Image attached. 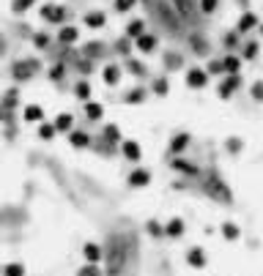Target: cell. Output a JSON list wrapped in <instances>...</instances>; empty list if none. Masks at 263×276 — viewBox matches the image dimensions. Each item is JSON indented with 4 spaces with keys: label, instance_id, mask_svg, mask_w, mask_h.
I'll return each mask as SVG.
<instances>
[{
    "label": "cell",
    "instance_id": "d590c367",
    "mask_svg": "<svg viewBox=\"0 0 263 276\" xmlns=\"http://www.w3.org/2000/svg\"><path fill=\"white\" fill-rule=\"evenodd\" d=\"M241 148H244L241 137H228V140H225V151H228V153H241Z\"/></svg>",
    "mask_w": 263,
    "mask_h": 276
},
{
    "label": "cell",
    "instance_id": "83f0119b",
    "mask_svg": "<svg viewBox=\"0 0 263 276\" xmlns=\"http://www.w3.org/2000/svg\"><path fill=\"white\" fill-rule=\"evenodd\" d=\"M159 17L165 19V22L170 25L173 30L178 28V22H181V19H178V14H175V11H173V6H162V9H159Z\"/></svg>",
    "mask_w": 263,
    "mask_h": 276
},
{
    "label": "cell",
    "instance_id": "d4e9b609",
    "mask_svg": "<svg viewBox=\"0 0 263 276\" xmlns=\"http://www.w3.org/2000/svg\"><path fill=\"white\" fill-rule=\"evenodd\" d=\"M91 93H93V87L88 79H80V82L74 85V96H77L80 102H91Z\"/></svg>",
    "mask_w": 263,
    "mask_h": 276
},
{
    "label": "cell",
    "instance_id": "3957f363",
    "mask_svg": "<svg viewBox=\"0 0 263 276\" xmlns=\"http://www.w3.org/2000/svg\"><path fill=\"white\" fill-rule=\"evenodd\" d=\"M184 82H186V87H192V90H203L208 85V74H206V69H200V66H192V69H186V74H184Z\"/></svg>",
    "mask_w": 263,
    "mask_h": 276
},
{
    "label": "cell",
    "instance_id": "30bf717a",
    "mask_svg": "<svg viewBox=\"0 0 263 276\" xmlns=\"http://www.w3.org/2000/svg\"><path fill=\"white\" fill-rule=\"evenodd\" d=\"M121 77H124V69H121V66H116V63H107L104 69H102V82H104L107 87H116V85L121 82Z\"/></svg>",
    "mask_w": 263,
    "mask_h": 276
},
{
    "label": "cell",
    "instance_id": "4dcf8cb0",
    "mask_svg": "<svg viewBox=\"0 0 263 276\" xmlns=\"http://www.w3.org/2000/svg\"><path fill=\"white\" fill-rule=\"evenodd\" d=\"M0 273H3V276H25V265H22V262H6Z\"/></svg>",
    "mask_w": 263,
    "mask_h": 276
},
{
    "label": "cell",
    "instance_id": "44dd1931",
    "mask_svg": "<svg viewBox=\"0 0 263 276\" xmlns=\"http://www.w3.org/2000/svg\"><path fill=\"white\" fill-rule=\"evenodd\" d=\"M186 262H190V265L192 268H203L206 265V252H203V249H200V246H195V249H190V252H186Z\"/></svg>",
    "mask_w": 263,
    "mask_h": 276
},
{
    "label": "cell",
    "instance_id": "9a60e30c",
    "mask_svg": "<svg viewBox=\"0 0 263 276\" xmlns=\"http://www.w3.org/2000/svg\"><path fill=\"white\" fill-rule=\"evenodd\" d=\"M69 145H71V148H77V151H83V148H91V134L74 129V131L69 134Z\"/></svg>",
    "mask_w": 263,
    "mask_h": 276
},
{
    "label": "cell",
    "instance_id": "bcb514c9",
    "mask_svg": "<svg viewBox=\"0 0 263 276\" xmlns=\"http://www.w3.org/2000/svg\"><path fill=\"white\" fill-rule=\"evenodd\" d=\"M167 66H181V58H175V55H170V58H167Z\"/></svg>",
    "mask_w": 263,
    "mask_h": 276
},
{
    "label": "cell",
    "instance_id": "f546056e",
    "mask_svg": "<svg viewBox=\"0 0 263 276\" xmlns=\"http://www.w3.org/2000/svg\"><path fill=\"white\" fill-rule=\"evenodd\" d=\"M258 52H260V44L258 41H247L244 47H241V58H244V60L258 58Z\"/></svg>",
    "mask_w": 263,
    "mask_h": 276
},
{
    "label": "cell",
    "instance_id": "ab89813d",
    "mask_svg": "<svg viewBox=\"0 0 263 276\" xmlns=\"http://www.w3.org/2000/svg\"><path fill=\"white\" fill-rule=\"evenodd\" d=\"M249 93H252L255 102H260V104H263V79H255L252 87H249Z\"/></svg>",
    "mask_w": 263,
    "mask_h": 276
},
{
    "label": "cell",
    "instance_id": "b9f144b4",
    "mask_svg": "<svg viewBox=\"0 0 263 276\" xmlns=\"http://www.w3.org/2000/svg\"><path fill=\"white\" fill-rule=\"evenodd\" d=\"M222 44L228 47V50H236V47H239V33H225V36H222Z\"/></svg>",
    "mask_w": 263,
    "mask_h": 276
},
{
    "label": "cell",
    "instance_id": "cb8c5ba5",
    "mask_svg": "<svg viewBox=\"0 0 263 276\" xmlns=\"http://www.w3.org/2000/svg\"><path fill=\"white\" fill-rule=\"evenodd\" d=\"M143 33H145V19H132V22L126 25V38H134V41H137Z\"/></svg>",
    "mask_w": 263,
    "mask_h": 276
},
{
    "label": "cell",
    "instance_id": "c3c4849f",
    "mask_svg": "<svg viewBox=\"0 0 263 276\" xmlns=\"http://www.w3.org/2000/svg\"><path fill=\"white\" fill-rule=\"evenodd\" d=\"M0 271H3V268H0Z\"/></svg>",
    "mask_w": 263,
    "mask_h": 276
},
{
    "label": "cell",
    "instance_id": "1f68e13d",
    "mask_svg": "<svg viewBox=\"0 0 263 276\" xmlns=\"http://www.w3.org/2000/svg\"><path fill=\"white\" fill-rule=\"evenodd\" d=\"M55 126L52 123H39V140H44V143H50V140H55Z\"/></svg>",
    "mask_w": 263,
    "mask_h": 276
},
{
    "label": "cell",
    "instance_id": "7c38bea8",
    "mask_svg": "<svg viewBox=\"0 0 263 276\" xmlns=\"http://www.w3.org/2000/svg\"><path fill=\"white\" fill-rule=\"evenodd\" d=\"M83 22H85L88 30H102L107 25V17H104V11H88L83 17Z\"/></svg>",
    "mask_w": 263,
    "mask_h": 276
},
{
    "label": "cell",
    "instance_id": "7a4b0ae2",
    "mask_svg": "<svg viewBox=\"0 0 263 276\" xmlns=\"http://www.w3.org/2000/svg\"><path fill=\"white\" fill-rule=\"evenodd\" d=\"M241 85H244V77H241V74H225V79L217 85V96L219 99H231Z\"/></svg>",
    "mask_w": 263,
    "mask_h": 276
},
{
    "label": "cell",
    "instance_id": "60d3db41",
    "mask_svg": "<svg viewBox=\"0 0 263 276\" xmlns=\"http://www.w3.org/2000/svg\"><path fill=\"white\" fill-rule=\"evenodd\" d=\"M134 6H137V0H116V11L118 14H126V11H132Z\"/></svg>",
    "mask_w": 263,
    "mask_h": 276
},
{
    "label": "cell",
    "instance_id": "f6af8a7d",
    "mask_svg": "<svg viewBox=\"0 0 263 276\" xmlns=\"http://www.w3.org/2000/svg\"><path fill=\"white\" fill-rule=\"evenodd\" d=\"M126 69L134 71V77H143V74H145V66H140L137 60H129V63H126Z\"/></svg>",
    "mask_w": 263,
    "mask_h": 276
},
{
    "label": "cell",
    "instance_id": "7402d4cb",
    "mask_svg": "<svg viewBox=\"0 0 263 276\" xmlns=\"http://www.w3.org/2000/svg\"><path fill=\"white\" fill-rule=\"evenodd\" d=\"M85 118L88 120H102L104 118V104H99V102H85Z\"/></svg>",
    "mask_w": 263,
    "mask_h": 276
},
{
    "label": "cell",
    "instance_id": "8992f818",
    "mask_svg": "<svg viewBox=\"0 0 263 276\" xmlns=\"http://www.w3.org/2000/svg\"><path fill=\"white\" fill-rule=\"evenodd\" d=\"M121 156L126 161H140L143 159V148L137 140H121Z\"/></svg>",
    "mask_w": 263,
    "mask_h": 276
},
{
    "label": "cell",
    "instance_id": "7bdbcfd3",
    "mask_svg": "<svg viewBox=\"0 0 263 276\" xmlns=\"http://www.w3.org/2000/svg\"><path fill=\"white\" fill-rule=\"evenodd\" d=\"M77 276H102V268H99V265H88V262H85V265L77 271Z\"/></svg>",
    "mask_w": 263,
    "mask_h": 276
},
{
    "label": "cell",
    "instance_id": "ee69618b",
    "mask_svg": "<svg viewBox=\"0 0 263 276\" xmlns=\"http://www.w3.org/2000/svg\"><path fill=\"white\" fill-rule=\"evenodd\" d=\"M206 74H208V77H211V74H225L222 60H208V63H206Z\"/></svg>",
    "mask_w": 263,
    "mask_h": 276
},
{
    "label": "cell",
    "instance_id": "5b68a950",
    "mask_svg": "<svg viewBox=\"0 0 263 276\" xmlns=\"http://www.w3.org/2000/svg\"><path fill=\"white\" fill-rule=\"evenodd\" d=\"M258 28H260V17L255 14V11H244V14L239 17V22H236V33H239V36H247V33H252Z\"/></svg>",
    "mask_w": 263,
    "mask_h": 276
},
{
    "label": "cell",
    "instance_id": "836d02e7",
    "mask_svg": "<svg viewBox=\"0 0 263 276\" xmlns=\"http://www.w3.org/2000/svg\"><path fill=\"white\" fill-rule=\"evenodd\" d=\"M19 93H17V87H11V90H6V96H3V107H6V110H14V107H17V102H19Z\"/></svg>",
    "mask_w": 263,
    "mask_h": 276
},
{
    "label": "cell",
    "instance_id": "ffe728a7",
    "mask_svg": "<svg viewBox=\"0 0 263 276\" xmlns=\"http://www.w3.org/2000/svg\"><path fill=\"white\" fill-rule=\"evenodd\" d=\"M170 167L175 172H184V175H198V164H192V161H186V159H181V156H175L170 161Z\"/></svg>",
    "mask_w": 263,
    "mask_h": 276
},
{
    "label": "cell",
    "instance_id": "7dc6e473",
    "mask_svg": "<svg viewBox=\"0 0 263 276\" xmlns=\"http://www.w3.org/2000/svg\"><path fill=\"white\" fill-rule=\"evenodd\" d=\"M258 30H260V38H263V22H260V28H258Z\"/></svg>",
    "mask_w": 263,
    "mask_h": 276
},
{
    "label": "cell",
    "instance_id": "e0dca14e",
    "mask_svg": "<svg viewBox=\"0 0 263 276\" xmlns=\"http://www.w3.org/2000/svg\"><path fill=\"white\" fill-rule=\"evenodd\" d=\"M173 11L178 14V19H190V17H195L192 0H173Z\"/></svg>",
    "mask_w": 263,
    "mask_h": 276
},
{
    "label": "cell",
    "instance_id": "f35d334b",
    "mask_svg": "<svg viewBox=\"0 0 263 276\" xmlns=\"http://www.w3.org/2000/svg\"><path fill=\"white\" fill-rule=\"evenodd\" d=\"M63 74H66V66L63 63H55L50 69V79H52V82H60V79H63Z\"/></svg>",
    "mask_w": 263,
    "mask_h": 276
},
{
    "label": "cell",
    "instance_id": "4316f807",
    "mask_svg": "<svg viewBox=\"0 0 263 276\" xmlns=\"http://www.w3.org/2000/svg\"><path fill=\"white\" fill-rule=\"evenodd\" d=\"M145 99H148L145 87H132V90L124 96V104H143Z\"/></svg>",
    "mask_w": 263,
    "mask_h": 276
},
{
    "label": "cell",
    "instance_id": "9c48e42d",
    "mask_svg": "<svg viewBox=\"0 0 263 276\" xmlns=\"http://www.w3.org/2000/svg\"><path fill=\"white\" fill-rule=\"evenodd\" d=\"M83 257H85L88 265H99V262L104 260V249L99 244H93V241H88V244L83 246Z\"/></svg>",
    "mask_w": 263,
    "mask_h": 276
},
{
    "label": "cell",
    "instance_id": "d6a6232c",
    "mask_svg": "<svg viewBox=\"0 0 263 276\" xmlns=\"http://www.w3.org/2000/svg\"><path fill=\"white\" fill-rule=\"evenodd\" d=\"M222 235H225L228 241H236L241 235V230H239V224H233V221H225V224H222Z\"/></svg>",
    "mask_w": 263,
    "mask_h": 276
},
{
    "label": "cell",
    "instance_id": "ba28073f",
    "mask_svg": "<svg viewBox=\"0 0 263 276\" xmlns=\"http://www.w3.org/2000/svg\"><path fill=\"white\" fill-rule=\"evenodd\" d=\"M126 180H129L132 189H145V186L151 183V170H145V167H134Z\"/></svg>",
    "mask_w": 263,
    "mask_h": 276
},
{
    "label": "cell",
    "instance_id": "d6986e66",
    "mask_svg": "<svg viewBox=\"0 0 263 276\" xmlns=\"http://www.w3.org/2000/svg\"><path fill=\"white\" fill-rule=\"evenodd\" d=\"M184 230H186V224H184V219H178V216L170 219V221L165 224V235H167V238H181V235H184Z\"/></svg>",
    "mask_w": 263,
    "mask_h": 276
},
{
    "label": "cell",
    "instance_id": "ac0fdd59",
    "mask_svg": "<svg viewBox=\"0 0 263 276\" xmlns=\"http://www.w3.org/2000/svg\"><path fill=\"white\" fill-rule=\"evenodd\" d=\"M222 69H225V74H241V58L236 52H228L222 58Z\"/></svg>",
    "mask_w": 263,
    "mask_h": 276
},
{
    "label": "cell",
    "instance_id": "74e56055",
    "mask_svg": "<svg viewBox=\"0 0 263 276\" xmlns=\"http://www.w3.org/2000/svg\"><path fill=\"white\" fill-rule=\"evenodd\" d=\"M203 14H214V11L219 9V0H200V6H198Z\"/></svg>",
    "mask_w": 263,
    "mask_h": 276
},
{
    "label": "cell",
    "instance_id": "5bb4252c",
    "mask_svg": "<svg viewBox=\"0 0 263 276\" xmlns=\"http://www.w3.org/2000/svg\"><path fill=\"white\" fill-rule=\"evenodd\" d=\"M58 41H60V44H77V41H80V30L74 28V25H60Z\"/></svg>",
    "mask_w": 263,
    "mask_h": 276
},
{
    "label": "cell",
    "instance_id": "8d00e7d4",
    "mask_svg": "<svg viewBox=\"0 0 263 276\" xmlns=\"http://www.w3.org/2000/svg\"><path fill=\"white\" fill-rule=\"evenodd\" d=\"M33 6H36V0H14V3H11V9H14L17 14H25V11L33 9Z\"/></svg>",
    "mask_w": 263,
    "mask_h": 276
},
{
    "label": "cell",
    "instance_id": "6da1fadb",
    "mask_svg": "<svg viewBox=\"0 0 263 276\" xmlns=\"http://www.w3.org/2000/svg\"><path fill=\"white\" fill-rule=\"evenodd\" d=\"M42 66H39L36 58H28V60H14V66H11V77L17 79V82H28V79L36 74Z\"/></svg>",
    "mask_w": 263,
    "mask_h": 276
},
{
    "label": "cell",
    "instance_id": "484cf974",
    "mask_svg": "<svg viewBox=\"0 0 263 276\" xmlns=\"http://www.w3.org/2000/svg\"><path fill=\"white\" fill-rule=\"evenodd\" d=\"M102 137H104L110 145H116V143L121 145V140H124V137H121V129H118L116 123H107L104 129H102Z\"/></svg>",
    "mask_w": 263,
    "mask_h": 276
},
{
    "label": "cell",
    "instance_id": "52a82bcc",
    "mask_svg": "<svg viewBox=\"0 0 263 276\" xmlns=\"http://www.w3.org/2000/svg\"><path fill=\"white\" fill-rule=\"evenodd\" d=\"M157 47H159V38L154 36V33H148V30L134 41V50H137L140 55H151V52H157Z\"/></svg>",
    "mask_w": 263,
    "mask_h": 276
},
{
    "label": "cell",
    "instance_id": "277c9868",
    "mask_svg": "<svg viewBox=\"0 0 263 276\" xmlns=\"http://www.w3.org/2000/svg\"><path fill=\"white\" fill-rule=\"evenodd\" d=\"M39 14H42V19H44V22H50V25H63L66 9H63V6H55V3H44L42 9H39Z\"/></svg>",
    "mask_w": 263,
    "mask_h": 276
},
{
    "label": "cell",
    "instance_id": "603a6c76",
    "mask_svg": "<svg viewBox=\"0 0 263 276\" xmlns=\"http://www.w3.org/2000/svg\"><path fill=\"white\" fill-rule=\"evenodd\" d=\"M151 93H154V96H159V99H165L167 93H170V79H167V77H157L151 82Z\"/></svg>",
    "mask_w": 263,
    "mask_h": 276
},
{
    "label": "cell",
    "instance_id": "e575fe53",
    "mask_svg": "<svg viewBox=\"0 0 263 276\" xmlns=\"http://www.w3.org/2000/svg\"><path fill=\"white\" fill-rule=\"evenodd\" d=\"M33 47H36V50H47V47H50V36H47L44 30L33 33Z\"/></svg>",
    "mask_w": 263,
    "mask_h": 276
},
{
    "label": "cell",
    "instance_id": "4fadbf2b",
    "mask_svg": "<svg viewBox=\"0 0 263 276\" xmlns=\"http://www.w3.org/2000/svg\"><path fill=\"white\" fill-rule=\"evenodd\" d=\"M190 134L186 131H178V134H173V140H170V153H175V156H178V153H184L186 148H190Z\"/></svg>",
    "mask_w": 263,
    "mask_h": 276
},
{
    "label": "cell",
    "instance_id": "2e32d148",
    "mask_svg": "<svg viewBox=\"0 0 263 276\" xmlns=\"http://www.w3.org/2000/svg\"><path fill=\"white\" fill-rule=\"evenodd\" d=\"M52 126H55V131L71 134V131H74V115H71V112H60V115L52 120Z\"/></svg>",
    "mask_w": 263,
    "mask_h": 276
},
{
    "label": "cell",
    "instance_id": "f1b7e54d",
    "mask_svg": "<svg viewBox=\"0 0 263 276\" xmlns=\"http://www.w3.org/2000/svg\"><path fill=\"white\" fill-rule=\"evenodd\" d=\"M145 233L151 235V238H162V235H165V224H159L157 219H148L145 221Z\"/></svg>",
    "mask_w": 263,
    "mask_h": 276
},
{
    "label": "cell",
    "instance_id": "8fae6325",
    "mask_svg": "<svg viewBox=\"0 0 263 276\" xmlns=\"http://www.w3.org/2000/svg\"><path fill=\"white\" fill-rule=\"evenodd\" d=\"M22 120H28V123H44V107L42 104H25Z\"/></svg>",
    "mask_w": 263,
    "mask_h": 276
}]
</instances>
